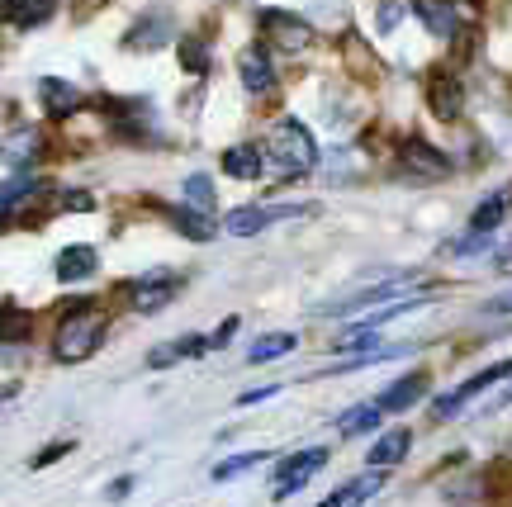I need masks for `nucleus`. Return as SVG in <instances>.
I'll return each instance as SVG.
<instances>
[{"label":"nucleus","mask_w":512,"mask_h":507,"mask_svg":"<svg viewBox=\"0 0 512 507\" xmlns=\"http://www.w3.org/2000/svg\"><path fill=\"white\" fill-rule=\"evenodd\" d=\"M508 214H512V185H503V190H494V195H484V200L475 204V214H470V233H494Z\"/></svg>","instance_id":"18"},{"label":"nucleus","mask_w":512,"mask_h":507,"mask_svg":"<svg viewBox=\"0 0 512 507\" xmlns=\"http://www.w3.org/2000/svg\"><path fill=\"white\" fill-rule=\"evenodd\" d=\"M176 294H181V275L166 271V266H152V271H143L128 285V304L138 308V313H162Z\"/></svg>","instance_id":"4"},{"label":"nucleus","mask_w":512,"mask_h":507,"mask_svg":"<svg viewBox=\"0 0 512 507\" xmlns=\"http://www.w3.org/2000/svg\"><path fill=\"white\" fill-rule=\"evenodd\" d=\"M176 38V19L166 10H147L143 19H133V29L124 34V48H138V53H157Z\"/></svg>","instance_id":"11"},{"label":"nucleus","mask_w":512,"mask_h":507,"mask_svg":"<svg viewBox=\"0 0 512 507\" xmlns=\"http://www.w3.org/2000/svg\"><path fill=\"white\" fill-rule=\"evenodd\" d=\"M489 308H494V313H512V294H503V299H494V304H489Z\"/></svg>","instance_id":"37"},{"label":"nucleus","mask_w":512,"mask_h":507,"mask_svg":"<svg viewBox=\"0 0 512 507\" xmlns=\"http://www.w3.org/2000/svg\"><path fill=\"white\" fill-rule=\"evenodd\" d=\"M399 162L408 176H422V181H446V176H451V162L441 157V147H432L427 138H418V133L399 138Z\"/></svg>","instance_id":"6"},{"label":"nucleus","mask_w":512,"mask_h":507,"mask_svg":"<svg viewBox=\"0 0 512 507\" xmlns=\"http://www.w3.org/2000/svg\"><path fill=\"white\" fill-rule=\"evenodd\" d=\"M72 451H76V441H53V446H43L34 455V470H48L53 460H62V455H72Z\"/></svg>","instance_id":"30"},{"label":"nucleus","mask_w":512,"mask_h":507,"mask_svg":"<svg viewBox=\"0 0 512 507\" xmlns=\"http://www.w3.org/2000/svg\"><path fill=\"white\" fill-rule=\"evenodd\" d=\"M133 484H138V479H133V474H119V479H114L110 489H105V498H110V503H124L128 493H133Z\"/></svg>","instance_id":"34"},{"label":"nucleus","mask_w":512,"mask_h":507,"mask_svg":"<svg viewBox=\"0 0 512 507\" xmlns=\"http://www.w3.org/2000/svg\"><path fill=\"white\" fill-rule=\"evenodd\" d=\"M34 332V318L19 304H0V346H24Z\"/></svg>","instance_id":"22"},{"label":"nucleus","mask_w":512,"mask_h":507,"mask_svg":"<svg viewBox=\"0 0 512 507\" xmlns=\"http://www.w3.org/2000/svg\"><path fill=\"white\" fill-rule=\"evenodd\" d=\"M261 29H266V38L280 53H304L313 43V29L299 15H290V10H261Z\"/></svg>","instance_id":"9"},{"label":"nucleus","mask_w":512,"mask_h":507,"mask_svg":"<svg viewBox=\"0 0 512 507\" xmlns=\"http://www.w3.org/2000/svg\"><path fill=\"white\" fill-rule=\"evenodd\" d=\"M266 157H271L290 181H299V176H309L313 166H318V138H313L299 119H275L271 133H266Z\"/></svg>","instance_id":"2"},{"label":"nucleus","mask_w":512,"mask_h":507,"mask_svg":"<svg viewBox=\"0 0 512 507\" xmlns=\"http://www.w3.org/2000/svg\"><path fill=\"white\" fill-rule=\"evenodd\" d=\"M19 10H24V0H0V24H15Z\"/></svg>","instance_id":"36"},{"label":"nucleus","mask_w":512,"mask_h":507,"mask_svg":"<svg viewBox=\"0 0 512 507\" xmlns=\"http://www.w3.org/2000/svg\"><path fill=\"white\" fill-rule=\"evenodd\" d=\"M408 446H413V432H408V427H394V432H384L366 451V465L370 470H389V465H399L403 455H408Z\"/></svg>","instance_id":"19"},{"label":"nucleus","mask_w":512,"mask_h":507,"mask_svg":"<svg viewBox=\"0 0 512 507\" xmlns=\"http://www.w3.org/2000/svg\"><path fill=\"white\" fill-rule=\"evenodd\" d=\"M503 375H512V361H498V365H489V370L470 375V380L460 384V389H451V394H441V399L432 403V417H437V422H451V417H456L465 403L475 399V394H484V389H494Z\"/></svg>","instance_id":"7"},{"label":"nucleus","mask_w":512,"mask_h":507,"mask_svg":"<svg viewBox=\"0 0 512 507\" xmlns=\"http://www.w3.org/2000/svg\"><path fill=\"white\" fill-rule=\"evenodd\" d=\"M171 228L181 237H190V242H209L214 237V214H200L195 204H176L171 209Z\"/></svg>","instance_id":"21"},{"label":"nucleus","mask_w":512,"mask_h":507,"mask_svg":"<svg viewBox=\"0 0 512 507\" xmlns=\"http://www.w3.org/2000/svg\"><path fill=\"white\" fill-rule=\"evenodd\" d=\"M105 308L95 299H67L62 318H57V332H53V356L62 365H81L91 361L100 342H105Z\"/></svg>","instance_id":"1"},{"label":"nucleus","mask_w":512,"mask_h":507,"mask_svg":"<svg viewBox=\"0 0 512 507\" xmlns=\"http://www.w3.org/2000/svg\"><path fill=\"white\" fill-rule=\"evenodd\" d=\"M380 484H384V479H380V470H370V474H361V479H351L347 489H337V493H332V498H328V503H332V507L366 503L370 493H380Z\"/></svg>","instance_id":"24"},{"label":"nucleus","mask_w":512,"mask_h":507,"mask_svg":"<svg viewBox=\"0 0 512 507\" xmlns=\"http://www.w3.org/2000/svg\"><path fill=\"white\" fill-rule=\"evenodd\" d=\"M413 15H418L437 38H456V29H460V15H456L451 0H413Z\"/></svg>","instance_id":"20"},{"label":"nucleus","mask_w":512,"mask_h":507,"mask_svg":"<svg viewBox=\"0 0 512 507\" xmlns=\"http://www.w3.org/2000/svg\"><path fill=\"white\" fill-rule=\"evenodd\" d=\"M57 204H62V209H72V214H91L95 195H86V190H67V195H57Z\"/></svg>","instance_id":"31"},{"label":"nucleus","mask_w":512,"mask_h":507,"mask_svg":"<svg viewBox=\"0 0 512 507\" xmlns=\"http://www.w3.org/2000/svg\"><path fill=\"white\" fill-rule=\"evenodd\" d=\"M238 76L252 95H271L275 91V67H271V57H266L261 43H252V48H242L238 53Z\"/></svg>","instance_id":"15"},{"label":"nucleus","mask_w":512,"mask_h":507,"mask_svg":"<svg viewBox=\"0 0 512 507\" xmlns=\"http://www.w3.org/2000/svg\"><path fill=\"white\" fill-rule=\"evenodd\" d=\"M294 346H299L294 332H271V337H261V342L247 346V365H266V361H275V356H290Z\"/></svg>","instance_id":"23"},{"label":"nucleus","mask_w":512,"mask_h":507,"mask_svg":"<svg viewBox=\"0 0 512 507\" xmlns=\"http://www.w3.org/2000/svg\"><path fill=\"white\" fill-rule=\"evenodd\" d=\"M38 195H43V176L38 171H15L10 181H0V228H10Z\"/></svg>","instance_id":"10"},{"label":"nucleus","mask_w":512,"mask_h":507,"mask_svg":"<svg viewBox=\"0 0 512 507\" xmlns=\"http://www.w3.org/2000/svg\"><path fill=\"white\" fill-rule=\"evenodd\" d=\"M238 327H242V318H223V323H219V332L209 337V351H223V346H228V342H233V337H238Z\"/></svg>","instance_id":"32"},{"label":"nucleus","mask_w":512,"mask_h":507,"mask_svg":"<svg viewBox=\"0 0 512 507\" xmlns=\"http://www.w3.org/2000/svg\"><path fill=\"white\" fill-rule=\"evenodd\" d=\"M38 100H43V109H48L53 119H72V114L86 109V95L76 91L72 81H62V76H43V81H38Z\"/></svg>","instance_id":"13"},{"label":"nucleus","mask_w":512,"mask_h":507,"mask_svg":"<svg viewBox=\"0 0 512 507\" xmlns=\"http://www.w3.org/2000/svg\"><path fill=\"white\" fill-rule=\"evenodd\" d=\"M375 427H380V408L375 403H361V408L337 417V432L342 436H361V432H375Z\"/></svg>","instance_id":"25"},{"label":"nucleus","mask_w":512,"mask_h":507,"mask_svg":"<svg viewBox=\"0 0 512 507\" xmlns=\"http://www.w3.org/2000/svg\"><path fill=\"white\" fill-rule=\"evenodd\" d=\"M43 157H48V133L38 124H19L0 138V162L10 171H38Z\"/></svg>","instance_id":"3"},{"label":"nucleus","mask_w":512,"mask_h":507,"mask_svg":"<svg viewBox=\"0 0 512 507\" xmlns=\"http://www.w3.org/2000/svg\"><path fill=\"white\" fill-rule=\"evenodd\" d=\"M176 53H181L185 72H195V76L209 72V48H204V38H181V43H176Z\"/></svg>","instance_id":"28"},{"label":"nucleus","mask_w":512,"mask_h":507,"mask_svg":"<svg viewBox=\"0 0 512 507\" xmlns=\"http://www.w3.org/2000/svg\"><path fill=\"white\" fill-rule=\"evenodd\" d=\"M318 507H332V503H318Z\"/></svg>","instance_id":"38"},{"label":"nucleus","mask_w":512,"mask_h":507,"mask_svg":"<svg viewBox=\"0 0 512 507\" xmlns=\"http://www.w3.org/2000/svg\"><path fill=\"white\" fill-rule=\"evenodd\" d=\"M427 109L437 114L441 124H456L460 114H465V86H460L456 76H432L427 81Z\"/></svg>","instance_id":"14"},{"label":"nucleus","mask_w":512,"mask_h":507,"mask_svg":"<svg viewBox=\"0 0 512 507\" xmlns=\"http://www.w3.org/2000/svg\"><path fill=\"white\" fill-rule=\"evenodd\" d=\"M261 166H266V152L256 143H233L223 152V176L233 181H261Z\"/></svg>","instance_id":"17"},{"label":"nucleus","mask_w":512,"mask_h":507,"mask_svg":"<svg viewBox=\"0 0 512 507\" xmlns=\"http://www.w3.org/2000/svg\"><path fill=\"white\" fill-rule=\"evenodd\" d=\"M185 200L195 204L200 214H214V204H219V190H214V181H209V176H200V171H195V176H185Z\"/></svg>","instance_id":"26"},{"label":"nucleus","mask_w":512,"mask_h":507,"mask_svg":"<svg viewBox=\"0 0 512 507\" xmlns=\"http://www.w3.org/2000/svg\"><path fill=\"white\" fill-rule=\"evenodd\" d=\"M57 10V0H24V10H19V29H38V24H48Z\"/></svg>","instance_id":"29"},{"label":"nucleus","mask_w":512,"mask_h":507,"mask_svg":"<svg viewBox=\"0 0 512 507\" xmlns=\"http://www.w3.org/2000/svg\"><path fill=\"white\" fill-rule=\"evenodd\" d=\"M328 446H313V451H299V455H290V460H280L275 465V498H290V493H299L304 484H309L313 474L328 465Z\"/></svg>","instance_id":"8"},{"label":"nucleus","mask_w":512,"mask_h":507,"mask_svg":"<svg viewBox=\"0 0 512 507\" xmlns=\"http://www.w3.org/2000/svg\"><path fill=\"white\" fill-rule=\"evenodd\" d=\"M271 394H280V384H261V389H247V394H238V408H252V403H266Z\"/></svg>","instance_id":"33"},{"label":"nucleus","mask_w":512,"mask_h":507,"mask_svg":"<svg viewBox=\"0 0 512 507\" xmlns=\"http://www.w3.org/2000/svg\"><path fill=\"white\" fill-rule=\"evenodd\" d=\"M100 271V252H95L91 242H72V247H62L53 261V275L62 285H81V280H91Z\"/></svg>","instance_id":"12"},{"label":"nucleus","mask_w":512,"mask_h":507,"mask_svg":"<svg viewBox=\"0 0 512 507\" xmlns=\"http://www.w3.org/2000/svg\"><path fill=\"white\" fill-rule=\"evenodd\" d=\"M427 375H422V370H413V375H403L399 384H389V389H384L380 399H375V408H380V413H408V408H413V403H422V394H427Z\"/></svg>","instance_id":"16"},{"label":"nucleus","mask_w":512,"mask_h":507,"mask_svg":"<svg viewBox=\"0 0 512 507\" xmlns=\"http://www.w3.org/2000/svg\"><path fill=\"white\" fill-rule=\"evenodd\" d=\"M266 460V451H242V455H233V460H223V465H214V484H228V479H238V474H247V470H256Z\"/></svg>","instance_id":"27"},{"label":"nucleus","mask_w":512,"mask_h":507,"mask_svg":"<svg viewBox=\"0 0 512 507\" xmlns=\"http://www.w3.org/2000/svg\"><path fill=\"white\" fill-rule=\"evenodd\" d=\"M399 15H403V5H399V0H384V10H380V29H394V24H399Z\"/></svg>","instance_id":"35"},{"label":"nucleus","mask_w":512,"mask_h":507,"mask_svg":"<svg viewBox=\"0 0 512 507\" xmlns=\"http://www.w3.org/2000/svg\"><path fill=\"white\" fill-rule=\"evenodd\" d=\"M290 214H313V204H242V209L228 214L223 228L233 237H256V233H266L275 218H290Z\"/></svg>","instance_id":"5"}]
</instances>
